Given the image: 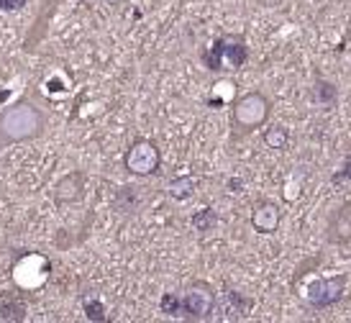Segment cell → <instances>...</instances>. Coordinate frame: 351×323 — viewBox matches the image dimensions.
Instances as JSON below:
<instances>
[{
  "label": "cell",
  "mask_w": 351,
  "mask_h": 323,
  "mask_svg": "<svg viewBox=\"0 0 351 323\" xmlns=\"http://www.w3.org/2000/svg\"><path fill=\"white\" fill-rule=\"evenodd\" d=\"M215 226H218V213L213 208H203L193 215V228L195 231H213Z\"/></svg>",
  "instance_id": "7c38bea8"
},
{
  "label": "cell",
  "mask_w": 351,
  "mask_h": 323,
  "mask_svg": "<svg viewBox=\"0 0 351 323\" xmlns=\"http://www.w3.org/2000/svg\"><path fill=\"white\" fill-rule=\"evenodd\" d=\"M336 98H339V93H336V88H333L328 80H323V77L315 80V88H313V100H315L318 106L331 108L333 103H336Z\"/></svg>",
  "instance_id": "8fae6325"
},
{
  "label": "cell",
  "mask_w": 351,
  "mask_h": 323,
  "mask_svg": "<svg viewBox=\"0 0 351 323\" xmlns=\"http://www.w3.org/2000/svg\"><path fill=\"white\" fill-rule=\"evenodd\" d=\"M85 193V175L82 172H69L54 185V200L59 206H67V203H77Z\"/></svg>",
  "instance_id": "ba28073f"
},
{
  "label": "cell",
  "mask_w": 351,
  "mask_h": 323,
  "mask_svg": "<svg viewBox=\"0 0 351 323\" xmlns=\"http://www.w3.org/2000/svg\"><path fill=\"white\" fill-rule=\"evenodd\" d=\"M282 221V211L272 200H262L259 206L252 211V226L256 234H274Z\"/></svg>",
  "instance_id": "52a82bcc"
},
{
  "label": "cell",
  "mask_w": 351,
  "mask_h": 323,
  "mask_svg": "<svg viewBox=\"0 0 351 323\" xmlns=\"http://www.w3.org/2000/svg\"><path fill=\"white\" fill-rule=\"evenodd\" d=\"M349 177H351V159L341 167V172L333 175V182H341V180H349Z\"/></svg>",
  "instance_id": "2e32d148"
},
{
  "label": "cell",
  "mask_w": 351,
  "mask_h": 323,
  "mask_svg": "<svg viewBox=\"0 0 351 323\" xmlns=\"http://www.w3.org/2000/svg\"><path fill=\"white\" fill-rule=\"evenodd\" d=\"M272 103L264 93H246L244 98L236 100L234 106V123L241 131H254L269 118Z\"/></svg>",
  "instance_id": "7a4b0ae2"
},
{
  "label": "cell",
  "mask_w": 351,
  "mask_h": 323,
  "mask_svg": "<svg viewBox=\"0 0 351 323\" xmlns=\"http://www.w3.org/2000/svg\"><path fill=\"white\" fill-rule=\"evenodd\" d=\"M138 203H141V195H138V187L134 185H126L118 190L116 195V203H113V208H116L118 213H134L138 208Z\"/></svg>",
  "instance_id": "30bf717a"
},
{
  "label": "cell",
  "mask_w": 351,
  "mask_h": 323,
  "mask_svg": "<svg viewBox=\"0 0 351 323\" xmlns=\"http://www.w3.org/2000/svg\"><path fill=\"white\" fill-rule=\"evenodd\" d=\"M180 305H182V318L187 321H203L213 313L215 308V293L208 283H190L187 290L180 295Z\"/></svg>",
  "instance_id": "277c9868"
},
{
  "label": "cell",
  "mask_w": 351,
  "mask_h": 323,
  "mask_svg": "<svg viewBox=\"0 0 351 323\" xmlns=\"http://www.w3.org/2000/svg\"><path fill=\"white\" fill-rule=\"evenodd\" d=\"M287 141H290V134H287V128L282 126H269L264 131V144L269 149H285L287 147Z\"/></svg>",
  "instance_id": "4fadbf2b"
},
{
  "label": "cell",
  "mask_w": 351,
  "mask_h": 323,
  "mask_svg": "<svg viewBox=\"0 0 351 323\" xmlns=\"http://www.w3.org/2000/svg\"><path fill=\"white\" fill-rule=\"evenodd\" d=\"M159 308H162V313L172 315V318H182V305H180V293H167L165 298H162V303H159Z\"/></svg>",
  "instance_id": "5bb4252c"
},
{
  "label": "cell",
  "mask_w": 351,
  "mask_h": 323,
  "mask_svg": "<svg viewBox=\"0 0 351 323\" xmlns=\"http://www.w3.org/2000/svg\"><path fill=\"white\" fill-rule=\"evenodd\" d=\"M223 57L231 62V67H241L246 62V41L244 36H223V39L215 41L213 51H208L205 54V64H208V69H213V72H218L221 69V64H223Z\"/></svg>",
  "instance_id": "5b68a950"
},
{
  "label": "cell",
  "mask_w": 351,
  "mask_h": 323,
  "mask_svg": "<svg viewBox=\"0 0 351 323\" xmlns=\"http://www.w3.org/2000/svg\"><path fill=\"white\" fill-rule=\"evenodd\" d=\"M195 193V177L190 175H182V177H175L169 185H167V195L172 198V200H190Z\"/></svg>",
  "instance_id": "9c48e42d"
},
{
  "label": "cell",
  "mask_w": 351,
  "mask_h": 323,
  "mask_svg": "<svg viewBox=\"0 0 351 323\" xmlns=\"http://www.w3.org/2000/svg\"><path fill=\"white\" fill-rule=\"evenodd\" d=\"M47 116L31 100H19L0 110V149L21 141H31L44 134Z\"/></svg>",
  "instance_id": "6da1fadb"
},
{
  "label": "cell",
  "mask_w": 351,
  "mask_h": 323,
  "mask_svg": "<svg viewBox=\"0 0 351 323\" xmlns=\"http://www.w3.org/2000/svg\"><path fill=\"white\" fill-rule=\"evenodd\" d=\"M85 313L90 321H106V308L98 300H85Z\"/></svg>",
  "instance_id": "9a60e30c"
},
{
  "label": "cell",
  "mask_w": 351,
  "mask_h": 323,
  "mask_svg": "<svg viewBox=\"0 0 351 323\" xmlns=\"http://www.w3.org/2000/svg\"><path fill=\"white\" fill-rule=\"evenodd\" d=\"M343 290H346V277H343V274L326 277V280H315V283L308 287V303H311L313 308L336 305L343 298Z\"/></svg>",
  "instance_id": "8992f818"
},
{
  "label": "cell",
  "mask_w": 351,
  "mask_h": 323,
  "mask_svg": "<svg viewBox=\"0 0 351 323\" xmlns=\"http://www.w3.org/2000/svg\"><path fill=\"white\" fill-rule=\"evenodd\" d=\"M159 165H162L159 147H156L154 141H149V139H136L126 149V154H123V167L136 177L154 175L156 169H159Z\"/></svg>",
  "instance_id": "3957f363"
}]
</instances>
